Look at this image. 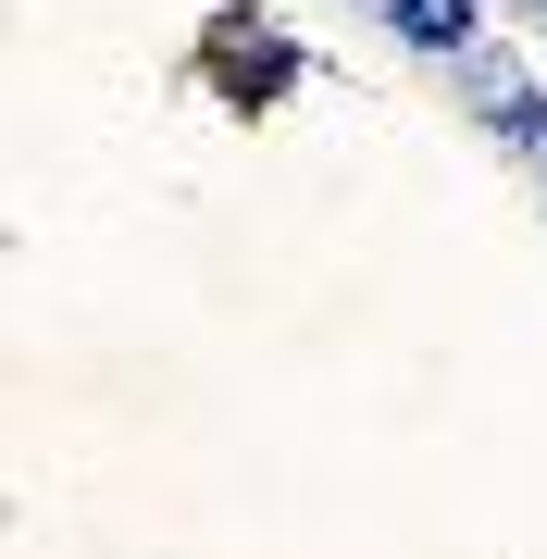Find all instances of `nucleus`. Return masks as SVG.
Instances as JSON below:
<instances>
[{
    "mask_svg": "<svg viewBox=\"0 0 547 559\" xmlns=\"http://www.w3.org/2000/svg\"><path fill=\"white\" fill-rule=\"evenodd\" d=\"M385 25H399L411 50H461L473 38V0H385Z\"/></svg>",
    "mask_w": 547,
    "mask_h": 559,
    "instance_id": "f257e3e1",
    "label": "nucleus"
},
{
    "mask_svg": "<svg viewBox=\"0 0 547 559\" xmlns=\"http://www.w3.org/2000/svg\"><path fill=\"white\" fill-rule=\"evenodd\" d=\"M224 50H237V100H274V87L299 75V50H274V38H249V25H224Z\"/></svg>",
    "mask_w": 547,
    "mask_h": 559,
    "instance_id": "f03ea898",
    "label": "nucleus"
}]
</instances>
